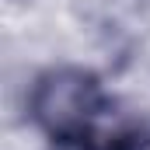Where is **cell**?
<instances>
[{"mask_svg": "<svg viewBox=\"0 0 150 150\" xmlns=\"http://www.w3.org/2000/svg\"><path fill=\"white\" fill-rule=\"evenodd\" d=\"M28 115L38 133L56 143H91L108 115L101 80L84 67H52L28 91Z\"/></svg>", "mask_w": 150, "mask_h": 150, "instance_id": "1", "label": "cell"}, {"mask_svg": "<svg viewBox=\"0 0 150 150\" xmlns=\"http://www.w3.org/2000/svg\"><path fill=\"white\" fill-rule=\"evenodd\" d=\"M112 150H150V147H143V143H119V147H112Z\"/></svg>", "mask_w": 150, "mask_h": 150, "instance_id": "2", "label": "cell"}]
</instances>
